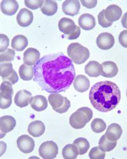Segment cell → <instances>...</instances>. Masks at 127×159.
<instances>
[{"mask_svg": "<svg viewBox=\"0 0 127 159\" xmlns=\"http://www.w3.org/2000/svg\"><path fill=\"white\" fill-rule=\"evenodd\" d=\"M104 12H105V10H103L99 13L98 15V21H99V24L102 26V27L107 28L110 27L112 23L109 22L106 19Z\"/></svg>", "mask_w": 127, "mask_h": 159, "instance_id": "cell-35", "label": "cell"}, {"mask_svg": "<svg viewBox=\"0 0 127 159\" xmlns=\"http://www.w3.org/2000/svg\"><path fill=\"white\" fill-rule=\"evenodd\" d=\"M18 148L24 153H30L34 149V141L28 135L20 136L17 141Z\"/></svg>", "mask_w": 127, "mask_h": 159, "instance_id": "cell-9", "label": "cell"}, {"mask_svg": "<svg viewBox=\"0 0 127 159\" xmlns=\"http://www.w3.org/2000/svg\"><path fill=\"white\" fill-rule=\"evenodd\" d=\"M114 38L109 33H103L100 34L96 40L97 47L102 50L111 49L114 45Z\"/></svg>", "mask_w": 127, "mask_h": 159, "instance_id": "cell-10", "label": "cell"}, {"mask_svg": "<svg viewBox=\"0 0 127 159\" xmlns=\"http://www.w3.org/2000/svg\"><path fill=\"white\" fill-rule=\"evenodd\" d=\"M34 81L48 93L66 91L76 76L72 61L62 52L42 57L34 66Z\"/></svg>", "mask_w": 127, "mask_h": 159, "instance_id": "cell-1", "label": "cell"}, {"mask_svg": "<svg viewBox=\"0 0 127 159\" xmlns=\"http://www.w3.org/2000/svg\"><path fill=\"white\" fill-rule=\"evenodd\" d=\"M28 45V38L24 35H17L11 40V47L18 52L24 50Z\"/></svg>", "mask_w": 127, "mask_h": 159, "instance_id": "cell-25", "label": "cell"}, {"mask_svg": "<svg viewBox=\"0 0 127 159\" xmlns=\"http://www.w3.org/2000/svg\"><path fill=\"white\" fill-rule=\"evenodd\" d=\"M89 99L97 110L108 112L115 108L121 99L118 85L110 81L98 82L91 88Z\"/></svg>", "mask_w": 127, "mask_h": 159, "instance_id": "cell-2", "label": "cell"}, {"mask_svg": "<svg viewBox=\"0 0 127 159\" xmlns=\"http://www.w3.org/2000/svg\"><path fill=\"white\" fill-rule=\"evenodd\" d=\"M1 105L2 109L8 108L12 102V96L14 94V90L12 84L7 81H3L1 84Z\"/></svg>", "mask_w": 127, "mask_h": 159, "instance_id": "cell-7", "label": "cell"}, {"mask_svg": "<svg viewBox=\"0 0 127 159\" xmlns=\"http://www.w3.org/2000/svg\"><path fill=\"white\" fill-rule=\"evenodd\" d=\"M24 3L28 8L31 10H36L39 8H42L44 3L43 0H38V1H25Z\"/></svg>", "mask_w": 127, "mask_h": 159, "instance_id": "cell-36", "label": "cell"}, {"mask_svg": "<svg viewBox=\"0 0 127 159\" xmlns=\"http://www.w3.org/2000/svg\"><path fill=\"white\" fill-rule=\"evenodd\" d=\"M121 24L123 27L127 29V12L123 16L121 19Z\"/></svg>", "mask_w": 127, "mask_h": 159, "instance_id": "cell-40", "label": "cell"}, {"mask_svg": "<svg viewBox=\"0 0 127 159\" xmlns=\"http://www.w3.org/2000/svg\"><path fill=\"white\" fill-rule=\"evenodd\" d=\"M116 141H112L108 139L105 134L100 138L99 142V148L105 152L112 151L116 147Z\"/></svg>", "mask_w": 127, "mask_h": 159, "instance_id": "cell-29", "label": "cell"}, {"mask_svg": "<svg viewBox=\"0 0 127 159\" xmlns=\"http://www.w3.org/2000/svg\"><path fill=\"white\" fill-rule=\"evenodd\" d=\"M122 133V129L119 124H112L107 127L105 135L108 139L116 141L120 138Z\"/></svg>", "mask_w": 127, "mask_h": 159, "instance_id": "cell-21", "label": "cell"}, {"mask_svg": "<svg viewBox=\"0 0 127 159\" xmlns=\"http://www.w3.org/2000/svg\"><path fill=\"white\" fill-rule=\"evenodd\" d=\"M105 17L110 22L119 20L122 16L121 8L116 5H111L105 10Z\"/></svg>", "mask_w": 127, "mask_h": 159, "instance_id": "cell-16", "label": "cell"}, {"mask_svg": "<svg viewBox=\"0 0 127 159\" xmlns=\"http://www.w3.org/2000/svg\"><path fill=\"white\" fill-rule=\"evenodd\" d=\"M19 73L20 78L25 81H29L34 76V67L25 64H23L20 66Z\"/></svg>", "mask_w": 127, "mask_h": 159, "instance_id": "cell-27", "label": "cell"}, {"mask_svg": "<svg viewBox=\"0 0 127 159\" xmlns=\"http://www.w3.org/2000/svg\"><path fill=\"white\" fill-rule=\"evenodd\" d=\"M85 73L90 77H98L103 72V68L102 64L95 61L89 62L85 68Z\"/></svg>", "mask_w": 127, "mask_h": 159, "instance_id": "cell-17", "label": "cell"}, {"mask_svg": "<svg viewBox=\"0 0 127 159\" xmlns=\"http://www.w3.org/2000/svg\"><path fill=\"white\" fill-rule=\"evenodd\" d=\"M68 55L72 62L81 64L90 57L89 50L78 43H72L68 47Z\"/></svg>", "mask_w": 127, "mask_h": 159, "instance_id": "cell-4", "label": "cell"}, {"mask_svg": "<svg viewBox=\"0 0 127 159\" xmlns=\"http://www.w3.org/2000/svg\"><path fill=\"white\" fill-rule=\"evenodd\" d=\"M92 130L95 133H101L106 129L105 122L100 118H95L91 123Z\"/></svg>", "mask_w": 127, "mask_h": 159, "instance_id": "cell-32", "label": "cell"}, {"mask_svg": "<svg viewBox=\"0 0 127 159\" xmlns=\"http://www.w3.org/2000/svg\"><path fill=\"white\" fill-rule=\"evenodd\" d=\"M93 117L92 110L88 107L79 108L72 113L69 118V124L75 129L83 128L86 124L91 120Z\"/></svg>", "mask_w": 127, "mask_h": 159, "instance_id": "cell-3", "label": "cell"}, {"mask_svg": "<svg viewBox=\"0 0 127 159\" xmlns=\"http://www.w3.org/2000/svg\"><path fill=\"white\" fill-rule=\"evenodd\" d=\"M32 94L27 90H19L15 97V104L20 108H24L31 103Z\"/></svg>", "mask_w": 127, "mask_h": 159, "instance_id": "cell-14", "label": "cell"}, {"mask_svg": "<svg viewBox=\"0 0 127 159\" xmlns=\"http://www.w3.org/2000/svg\"><path fill=\"white\" fill-rule=\"evenodd\" d=\"M62 153L63 157L66 159H75L79 155V151L74 144H69L63 148Z\"/></svg>", "mask_w": 127, "mask_h": 159, "instance_id": "cell-28", "label": "cell"}, {"mask_svg": "<svg viewBox=\"0 0 127 159\" xmlns=\"http://www.w3.org/2000/svg\"><path fill=\"white\" fill-rule=\"evenodd\" d=\"M103 68V72L102 76L106 78H112L115 76L118 73V66L112 61H106L102 64Z\"/></svg>", "mask_w": 127, "mask_h": 159, "instance_id": "cell-24", "label": "cell"}, {"mask_svg": "<svg viewBox=\"0 0 127 159\" xmlns=\"http://www.w3.org/2000/svg\"><path fill=\"white\" fill-rule=\"evenodd\" d=\"M105 156V152L102 150L99 147H94L89 152V157L92 159H103Z\"/></svg>", "mask_w": 127, "mask_h": 159, "instance_id": "cell-34", "label": "cell"}, {"mask_svg": "<svg viewBox=\"0 0 127 159\" xmlns=\"http://www.w3.org/2000/svg\"><path fill=\"white\" fill-rule=\"evenodd\" d=\"M40 59V53L37 49L29 48L24 53L23 61L25 64L33 66Z\"/></svg>", "mask_w": 127, "mask_h": 159, "instance_id": "cell-15", "label": "cell"}, {"mask_svg": "<svg viewBox=\"0 0 127 159\" xmlns=\"http://www.w3.org/2000/svg\"><path fill=\"white\" fill-rule=\"evenodd\" d=\"M0 144H1V150H2V152H1V156L3 155V154L4 153V152L6 151V148H7V144L6 143H5L3 141H1L0 142Z\"/></svg>", "mask_w": 127, "mask_h": 159, "instance_id": "cell-41", "label": "cell"}, {"mask_svg": "<svg viewBox=\"0 0 127 159\" xmlns=\"http://www.w3.org/2000/svg\"><path fill=\"white\" fill-rule=\"evenodd\" d=\"M0 68H1V76L3 81L15 72L13 69V66L11 62H1Z\"/></svg>", "mask_w": 127, "mask_h": 159, "instance_id": "cell-31", "label": "cell"}, {"mask_svg": "<svg viewBox=\"0 0 127 159\" xmlns=\"http://www.w3.org/2000/svg\"><path fill=\"white\" fill-rule=\"evenodd\" d=\"M80 9V3L78 0H66L62 4V11L67 16H75Z\"/></svg>", "mask_w": 127, "mask_h": 159, "instance_id": "cell-12", "label": "cell"}, {"mask_svg": "<svg viewBox=\"0 0 127 159\" xmlns=\"http://www.w3.org/2000/svg\"><path fill=\"white\" fill-rule=\"evenodd\" d=\"M90 80L83 75L76 76L74 80L73 86L74 89L79 92H81V93L86 92L90 88Z\"/></svg>", "mask_w": 127, "mask_h": 159, "instance_id": "cell-18", "label": "cell"}, {"mask_svg": "<svg viewBox=\"0 0 127 159\" xmlns=\"http://www.w3.org/2000/svg\"><path fill=\"white\" fill-rule=\"evenodd\" d=\"M29 134L34 138L42 136L45 131V126L40 120H36L31 122L28 129Z\"/></svg>", "mask_w": 127, "mask_h": 159, "instance_id": "cell-23", "label": "cell"}, {"mask_svg": "<svg viewBox=\"0 0 127 159\" xmlns=\"http://www.w3.org/2000/svg\"><path fill=\"white\" fill-rule=\"evenodd\" d=\"M48 101L54 110L59 113H64L71 107L69 100L59 93H51L48 96Z\"/></svg>", "mask_w": 127, "mask_h": 159, "instance_id": "cell-6", "label": "cell"}, {"mask_svg": "<svg viewBox=\"0 0 127 159\" xmlns=\"http://www.w3.org/2000/svg\"><path fill=\"white\" fill-rule=\"evenodd\" d=\"M126 96H127V90H126Z\"/></svg>", "mask_w": 127, "mask_h": 159, "instance_id": "cell-42", "label": "cell"}, {"mask_svg": "<svg viewBox=\"0 0 127 159\" xmlns=\"http://www.w3.org/2000/svg\"><path fill=\"white\" fill-rule=\"evenodd\" d=\"M78 24L80 27L86 31L93 30L96 25L95 17L89 14L81 15L78 19Z\"/></svg>", "mask_w": 127, "mask_h": 159, "instance_id": "cell-20", "label": "cell"}, {"mask_svg": "<svg viewBox=\"0 0 127 159\" xmlns=\"http://www.w3.org/2000/svg\"><path fill=\"white\" fill-rule=\"evenodd\" d=\"M15 52L12 49H7L0 54V62L11 61L14 59Z\"/></svg>", "mask_w": 127, "mask_h": 159, "instance_id": "cell-33", "label": "cell"}, {"mask_svg": "<svg viewBox=\"0 0 127 159\" xmlns=\"http://www.w3.org/2000/svg\"><path fill=\"white\" fill-rule=\"evenodd\" d=\"M58 152V146L52 141L43 143L39 148V154L44 159H54L56 158Z\"/></svg>", "mask_w": 127, "mask_h": 159, "instance_id": "cell-8", "label": "cell"}, {"mask_svg": "<svg viewBox=\"0 0 127 159\" xmlns=\"http://www.w3.org/2000/svg\"><path fill=\"white\" fill-rule=\"evenodd\" d=\"M18 9L19 4L15 0H3L1 2L2 11L7 16H14Z\"/></svg>", "mask_w": 127, "mask_h": 159, "instance_id": "cell-19", "label": "cell"}, {"mask_svg": "<svg viewBox=\"0 0 127 159\" xmlns=\"http://www.w3.org/2000/svg\"><path fill=\"white\" fill-rule=\"evenodd\" d=\"M31 108L36 111H42L48 107V102L46 98L42 95L35 96L31 101Z\"/></svg>", "mask_w": 127, "mask_h": 159, "instance_id": "cell-22", "label": "cell"}, {"mask_svg": "<svg viewBox=\"0 0 127 159\" xmlns=\"http://www.w3.org/2000/svg\"><path fill=\"white\" fill-rule=\"evenodd\" d=\"M17 21L21 27H28L33 21V12L26 8L21 9L17 16Z\"/></svg>", "mask_w": 127, "mask_h": 159, "instance_id": "cell-13", "label": "cell"}, {"mask_svg": "<svg viewBox=\"0 0 127 159\" xmlns=\"http://www.w3.org/2000/svg\"><path fill=\"white\" fill-rule=\"evenodd\" d=\"M81 3L85 7L91 9L95 7L97 4V0H90V1H83V0H82V1H81Z\"/></svg>", "mask_w": 127, "mask_h": 159, "instance_id": "cell-39", "label": "cell"}, {"mask_svg": "<svg viewBox=\"0 0 127 159\" xmlns=\"http://www.w3.org/2000/svg\"><path fill=\"white\" fill-rule=\"evenodd\" d=\"M59 28L60 32L66 35V38L70 40L77 39L81 33L80 27L69 18H62L59 22Z\"/></svg>", "mask_w": 127, "mask_h": 159, "instance_id": "cell-5", "label": "cell"}, {"mask_svg": "<svg viewBox=\"0 0 127 159\" xmlns=\"http://www.w3.org/2000/svg\"><path fill=\"white\" fill-rule=\"evenodd\" d=\"M57 9L58 5L56 2L52 0H45L41 8V11L43 14L47 16H52L56 14Z\"/></svg>", "mask_w": 127, "mask_h": 159, "instance_id": "cell-26", "label": "cell"}, {"mask_svg": "<svg viewBox=\"0 0 127 159\" xmlns=\"http://www.w3.org/2000/svg\"><path fill=\"white\" fill-rule=\"evenodd\" d=\"M118 39L122 47L127 48V30H124L120 33Z\"/></svg>", "mask_w": 127, "mask_h": 159, "instance_id": "cell-38", "label": "cell"}, {"mask_svg": "<svg viewBox=\"0 0 127 159\" xmlns=\"http://www.w3.org/2000/svg\"><path fill=\"white\" fill-rule=\"evenodd\" d=\"M73 144L77 147L79 151V155H81L85 154L88 152V149L90 148V143L86 139L84 138H79L76 139L74 141Z\"/></svg>", "mask_w": 127, "mask_h": 159, "instance_id": "cell-30", "label": "cell"}, {"mask_svg": "<svg viewBox=\"0 0 127 159\" xmlns=\"http://www.w3.org/2000/svg\"><path fill=\"white\" fill-rule=\"evenodd\" d=\"M16 125L15 119L9 115H5L0 118V131L1 138H3L8 132L14 130Z\"/></svg>", "mask_w": 127, "mask_h": 159, "instance_id": "cell-11", "label": "cell"}, {"mask_svg": "<svg viewBox=\"0 0 127 159\" xmlns=\"http://www.w3.org/2000/svg\"><path fill=\"white\" fill-rule=\"evenodd\" d=\"M9 46V39L5 34H0V52L6 51Z\"/></svg>", "mask_w": 127, "mask_h": 159, "instance_id": "cell-37", "label": "cell"}]
</instances>
